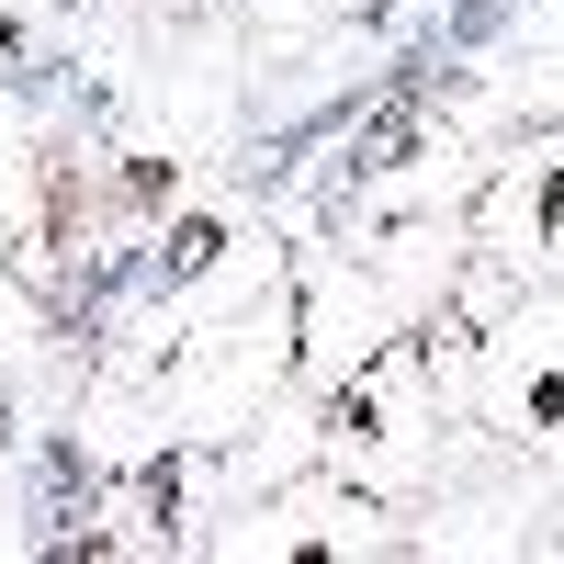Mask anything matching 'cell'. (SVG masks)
<instances>
[{"mask_svg":"<svg viewBox=\"0 0 564 564\" xmlns=\"http://www.w3.org/2000/svg\"><path fill=\"white\" fill-rule=\"evenodd\" d=\"M441 441H452V406H441V384H430L417 327H395L361 372H339V384L316 395V463H327V475H350V486H372L384 508H417V497H430Z\"/></svg>","mask_w":564,"mask_h":564,"instance_id":"cell-1","label":"cell"},{"mask_svg":"<svg viewBox=\"0 0 564 564\" xmlns=\"http://www.w3.org/2000/svg\"><path fill=\"white\" fill-rule=\"evenodd\" d=\"M508 452H531L542 475H564V282H520L508 316L475 339V406Z\"/></svg>","mask_w":564,"mask_h":564,"instance_id":"cell-2","label":"cell"},{"mask_svg":"<svg viewBox=\"0 0 564 564\" xmlns=\"http://www.w3.org/2000/svg\"><path fill=\"white\" fill-rule=\"evenodd\" d=\"M463 238L520 282H564V113L508 159H486V181L463 193Z\"/></svg>","mask_w":564,"mask_h":564,"instance_id":"cell-3","label":"cell"},{"mask_svg":"<svg viewBox=\"0 0 564 564\" xmlns=\"http://www.w3.org/2000/svg\"><path fill=\"white\" fill-rule=\"evenodd\" d=\"M45 238H57V159L34 135V102L0 90V260H23Z\"/></svg>","mask_w":564,"mask_h":564,"instance_id":"cell-4","label":"cell"},{"mask_svg":"<svg viewBox=\"0 0 564 564\" xmlns=\"http://www.w3.org/2000/svg\"><path fill=\"white\" fill-rule=\"evenodd\" d=\"M0 90H23V12L0 0Z\"/></svg>","mask_w":564,"mask_h":564,"instance_id":"cell-5","label":"cell"}]
</instances>
